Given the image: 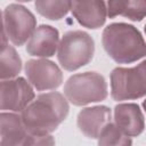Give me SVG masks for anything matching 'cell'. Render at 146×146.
Returning a JSON list of instances; mask_svg holds the SVG:
<instances>
[{"label": "cell", "instance_id": "6da1fadb", "mask_svg": "<svg viewBox=\"0 0 146 146\" xmlns=\"http://www.w3.org/2000/svg\"><path fill=\"white\" fill-rule=\"evenodd\" d=\"M70 106L66 97L58 91L39 95L21 114L30 135L44 136L55 131L67 117Z\"/></svg>", "mask_w": 146, "mask_h": 146}, {"label": "cell", "instance_id": "7a4b0ae2", "mask_svg": "<svg viewBox=\"0 0 146 146\" xmlns=\"http://www.w3.org/2000/svg\"><path fill=\"white\" fill-rule=\"evenodd\" d=\"M107 55L117 64H130L146 56V41L139 30L128 23H112L102 34Z\"/></svg>", "mask_w": 146, "mask_h": 146}, {"label": "cell", "instance_id": "3957f363", "mask_svg": "<svg viewBox=\"0 0 146 146\" xmlns=\"http://www.w3.org/2000/svg\"><path fill=\"white\" fill-rule=\"evenodd\" d=\"M95 54V41L91 35L81 30L66 32L58 46L57 59L60 66L73 72L89 64Z\"/></svg>", "mask_w": 146, "mask_h": 146}, {"label": "cell", "instance_id": "277c9868", "mask_svg": "<svg viewBox=\"0 0 146 146\" xmlns=\"http://www.w3.org/2000/svg\"><path fill=\"white\" fill-rule=\"evenodd\" d=\"M107 94L106 80L97 72L73 74L64 84L66 99L75 106H84L105 100Z\"/></svg>", "mask_w": 146, "mask_h": 146}, {"label": "cell", "instance_id": "5b68a950", "mask_svg": "<svg viewBox=\"0 0 146 146\" xmlns=\"http://www.w3.org/2000/svg\"><path fill=\"white\" fill-rule=\"evenodd\" d=\"M111 97L132 100L146 96V59L133 67H115L111 75Z\"/></svg>", "mask_w": 146, "mask_h": 146}, {"label": "cell", "instance_id": "8992f818", "mask_svg": "<svg viewBox=\"0 0 146 146\" xmlns=\"http://www.w3.org/2000/svg\"><path fill=\"white\" fill-rule=\"evenodd\" d=\"M36 30L35 16L23 5L10 3L2 10V33L15 46H23Z\"/></svg>", "mask_w": 146, "mask_h": 146}, {"label": "cell", "instance_id": "52a82bcc", "mask_svg": "<svg viewBox=\"0 0 146 146\" xmlns=\"http://www.w3.org/2000/svg\"><path fill=\"white\" fill-rule=\"evenodd\" d=\"M0 90L1 110L3 112L8 111L22 113L35 99L32 84L22 76L10 80H2Z\"/></svg>", "mask_w": 146, "mask_h": 146}, {"label": "cell", "instance_id": "ba28073f", "mask_svg": "<svg viewBox=\"0 0 146 146\" xmlns=\"http://www.w3.org/2000/svg\"><path fill=\"white\" fill-rule=\"evenodd\" d=\"M29 82L38 90H55L63 82V73L57 64L47 59H29L24 66Z\"/></svg>", "mask_w": 146, "mask_h": 146}, {"label": "cell", "instance_id": "9c48e42d", "mask_svg": "<svg viewBox=\"0 0 146 146\" xmlns=\"http://www.w3.org/2000/svg\"><path fill=\"white\" fill-rule=\"evenodd\" d=\"M112 122V111L105 105H97L81 110L76 117L79 130L90 139H97L103 129Z\"/></svg>", "mask_w": 146, "mask_h": 146}, {"label": "cell", "instance_id": "30bf717a", "mask_svg": "<svg viewBox=\"0 0 146 146\" xmlns=\"http://www.w3.org/2000/svg\"><path fill=\"white\" fill-rule=\"evenodd\" d=\"M59 46V32L56 27L41 24L26 43V52L31 56L48 58L55 55Z\"/></svg>", "mask_w": 146, "mask_h": 146}, {"label": "cell", "instance_id": "8fae6325", "mask_svg": "<svg viewBox=\"0 0 146 146\" xmlns=\"http://www.w3.org/2000/svg\"><path fill=\"white\" fill-rule=\"evenodd\" d=\"M114 123L129 137H137L145 129L143 112L136 103L117 104L114 107Z\"/></svg>", "mask_w": 146, "mask_h": 146}, {"label": "cell", "instance_id": "7c38bea8", "mask_svg": "<svg viewBox=\"0 0 146 146\" xmlns=\"http://www.w3.org/2000/svg\"><path fill=\"white\" fill-rule=\"evenodd\" d=\"M71 11L80 25L91 30L102 27L107 17V7L104 1H72Z\"/></svg>", "mask_w": 146, "mask_h": 146}, {"label": "cell", "instance_id": "4fadbf2b", "mask_svg": "<svg viewBox=\"0 0 146 146\" xmlns=\"http://www.w3.org/2000/svg\"><path fill=\"white\" fill-rule=\"evenodd\" d=\"M1 121V145L0 146H23V143L29 135L22 116L16 113L2 112Z\"/></svg>", "mask_w": 146, "mask_h": 146}, {"label": "cell", "instance_id": "5bb4252c", "mask_svg": "<svg viewBox=\"0 0 146 146\" xmlns=\"http://www.w3.org/2000/svg\"><path fill=\"white\" fill-rule=\"evenodd\" d=\"M106 6L110 18L122 16L133 22H140L146 17V0L108 1Z\"/></svg>", "mask_w": 146, "mask_h": 146}, {"label": "cell", "instance_id": "9a60e30c", "mask_svg": "<svg viewBox=\"0 0 146 146\" xmlns=\"http://www.w3.org/2000/svg\"><path fill=\"white\" fill-rule=\"evenodd\" d=\"M1 73L0 78L2 80L15 79L22 70V59L15 48L9 43L1 47V58H0Z\"/></svg>", "mask_w": 146, "mask_h": 146}, {"label": "cell", "instance_id": "2e32d148", "mask_svg": "<svg viewBox=\"0 0 146 146\" xmlns=\"http://www.w3.org/2000/svg\"><path fill=\"white\" fill-rule=\"evenodd\" d=\"M36 11L50 21H59L67 15L72 8V1H47L38 0L34 2Z\"/></svg>", "mask_w": 146, "mask_h": 146}, {"label": "cell", "instance_id": "e0dca14e", "mask_svg": "<svg viewBox=\"0 0 146 146\" xmlns=\"http://www.w3.org/2000/svg\"><path fill=\"white\" fill-rule=\"evenodd\" d=\"M97 139L98 146H132L131 138L124 135L113 122L103 129Z\"/></svg>", "mask_w": 146, "mask_h": 146}, {"label": "cell", "instance_id": "ac0fdd59", "mask_svg": "<svg viewBox=\"0 0 146 146\" xmlns=\"http://www.w3.org/2000/svg\"><path fill=\"white\" fill-rule=\"evenodd\" d=\"M56 141L51 135L38 136V135H27L23 146H55Z\"/></svg>", "mask_w": 146, "mask_h": 146}, {"label": "cell", "instance_id": "d6986e66", "mask_svg": "<svg viewBox=\"0 0 146 146\" xmlns=\"http://www.w3.org/2000/svg\"><path fill=\"white\" fill-rule=\"evenodd\" d=\"M143 107H144V111L146 112V99L143 102Z\"/></svg>", "mask_w": 146, "mask_h": 146}, {"label": "cell", "instance_id": "ffe728a7", "mask_svg": "<svg viewBox=\"0 0 146 146\" xmlns=\"http://www.w3.org/2000/svg\"><path fill=\"white\" fill-rule=\"evenodd\" d=\"M144 31H145V34H146V25L144 26Z\"/></svg>", "mask_w": 146, "mask_h": 146}]
</instances>
